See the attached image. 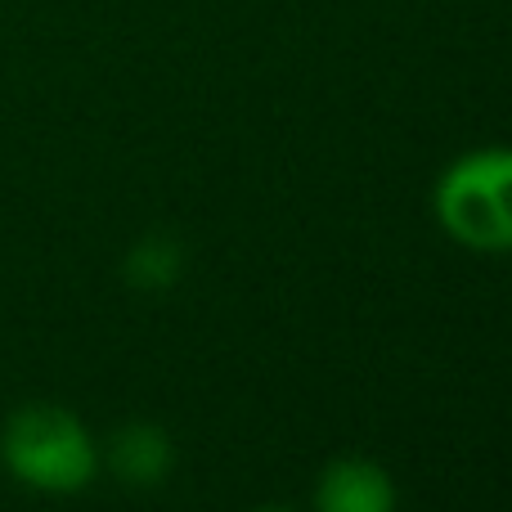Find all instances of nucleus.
<instances>
[{"instance_id":"f257e3e1","label":"nucleus","mask_w":512,"mask_h":512,"mask_svg":"<svg viewBox=\"0 0 512 512\" xmlns=\"http://www.w3.org/2000/svg\"><path fill=\"white\" fill-rule=\"evenodd\" d=\"M0 463L18 486L36 495H81L99 477V441L68 405L36 400L5 418Z\"/></svg>"},{"instance_id":"f03ea898","label":"nucleus","mask_w":512,"mask_h":512,"mask_svg":"<svg viewBox=\"0 0 512 512\" xmlns=\"http://www.w3.org/2000/svg\"><path fill=\"white\" fill-rule=\"evenodd\" d=\"M432 212L472 252H512V144L459 153L432 189Z\"/></svg>"},{"instance_id":"7ed1b4c3","label":"nucleus","mask_w":512,"mask_h":512,"mask_svg":"<svg viewBox=\"0 0 512 512\" xmlns=\"http://www.w3.org/2000/svg\"><path fill=\"white\" fill-rule=\"evenodd\" d=\"M315 512H396V481L373 459H333L315 481Z\"/></svg>"},{"instance_id":"20e7f679","label":"nucleus","mask_w":512,"mask_h":512,"mask_svg":"<svg viewBox=\"0 0 512 512\" xmlns=\"http://www.w3.org/2000/svg\"><path fill=\"white\" fill-rule=\"evenodd\" d=\"M99 459L108 463V472L117 481H126L135 490H153L176 468V445H171V436L162 427L131 423L122 432H113V441H108V450H99Z\"/></svg>"},{"instance_id":"39448f33","label":"nucleus","mask_w":512,"mask_h":512,"mask_svg":"<svg viewBox=\"0 0 512 512\" xmlns=\"http://www.w3.org/2000/svg\"><path fill=\"white\" fill-rule=\"evenodd\" d=\"M180 274H185V252H180V243L171 234H149V239H140L126 252V279L135 288H153V292L171 288Z\"/></svg>"},{"instance_id":"423d86ee","label":"nucleus","mask_w":512,"mask_h":512,"mask_svg":"<svg viewBox=\"0 0 512 512\" xmlns=\"http://www.w3.org/2000/svg\"><path fill=\"white\" fill-rule=\"evenodd\" d=\"M256 512H292V508H256Z\"/></svg>"}]
</instances>
